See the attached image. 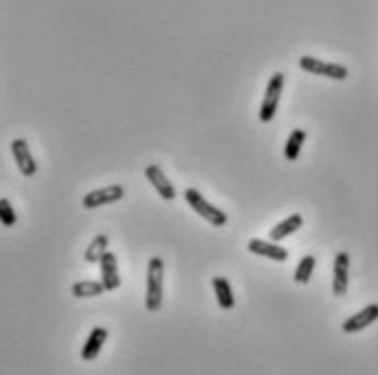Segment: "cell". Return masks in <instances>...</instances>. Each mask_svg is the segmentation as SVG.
Returning a JSON list of instances; mask_svg holds the SVG:
<instances>
[{"label":"cell","mask_w":378,"mask_h":375,"mask_svg":"<svg viewBox=\"0 0 378 375\" xmlns=\"http://www.w3.org/2000/svg\"><path fill=\"white\" fill-rule=\"evenodd\" d=\"M184 198H186V203H188L201 218L208 220L210 225H214V227H223V225L228 222V214L221 212L219 208H214L212 203H208L206 198L199 194V190L186 188V190H184Z\"/></svg>","instance_id":"cell-3"},{"label":"cell","mask_w":378,"mask_h":375,"mask_svg":"<svg viewBox=\"0 0 378 375\" xmlns=\"http://www.w3.org/2000/svg\"><path fill=\"white\" fill-rule=\"evenodd\" d=\"M307 142V131L304 129H293L287 144H285V157L287 162H297L299 153H302V146Z\"/></svg>","instance_id":"cell-16"},{"label":"cell","mask_w":378,"mask_h":375,"mask_svg":"<svg viewBox=\"0 0 378 375\" xmlns=\"http://www.w3.org/2000/svg\"><path fill=\"white\" fill-rule=\"evenodd\" d=\"M212 288L217 294V304L221 310H232L234 308V292L232 286L225 278H212Z\"/></svg>","instance_id":"cell-14"},{"label":"cell","mask_w":378,"mask_h":375,"mask_svg":"<svg viewBox=\"0 0 378 375\" xmlns=\"http://www.w3.org/2000/svg\"><path fill=\"white\" fill-rule=\"evenodd\" d=\"M348 284H350V256L345 251H341V254H337L335 264H333V294L345 297Z\"/></svg>","instance_id":"cell-7"},{"label":"cell","mask_w":378,"mask_h":375,"mask_svg":"<svg viewBox=\"0 0 378 375\" xmlns=\"http://www.w3.org/2000/svg\"><path fill=\"white\" fill-rule=\"evenodd\" d=\"M144 177L149 179L151 186L156 188V192L164 198V201H173V198H175V186L168 181V177L162 172L160 166L149 164V166L144 168Z\"/></svg>","instance_id":"cell-10"},{"label":"cell","mask_w":378,"mask_h":375,"mask_svg":"<svg viewBox=\"0 0 378 375\" xmlns=\"http://www.w3.org/2000/svg\"><path fill=\"white\" fill-rule=\"evenodd\" d=\"M105 340H108V330H105V328H94V330L90 332V336H88L84 349H81V360H86V362L94 360V358L101 354V349H103Z\"/></svg>","instance_id":"cell-12"},{"label":"cell","mask_w":378,"mask_h":375,"mask_svg":"<svg viewBox=\"0 0 378 375\" xmlns=\"http://www.w3.org/2000/svg\"><path fill=\"white\" fill-rule=\"evenodd\" d=\"M302 225H304V218H302V214H291V216L285 218L282 222L273 225L271 232H269V238H271L273 242H280V240L293 236V234L302 227Z\"/></svg>","instance_id":"cell-13"},{"label":"cell","mask_w":378,"mask_h":375,"mask_svg":"<svg viewBox=\"0 0 378 375\" xmlns=\"http://www.w3.org/2000/svg\"><path fill=\"white\" fill-rule=\"evenodd\" d=\"M101 268V282H103L105 290H116L120 286V273H118V260L112 251H105L103 258L98 260Z\"/></svg>","instance_id":"cell-11"},{"label":"cell","mask_w":378,"mask_h":375,"mask_svg":"<svg viewBox=\"0 0 378 375\" xmlns=\"http://www.w3.org/2000/svg\"><path fill=\"white\" fill-rule=\"evenodd\" d=\"M11 155L16 160V166L20 170L22 177H35V172H38V162L31 153V148H29V142L27 140H22V138H16L11 142Z\"/></svg>","instance_id":"cell-6"},{"label":"cell","mask_w":378,"mask_h":375,"mask_svg":"<svg viewBox=\"0 0 378 375\" xmlns=\"http://www.w3.org/2000/svg\"><path fill=\"white\" fill-rule=\"evenodd\" d=\"M108 246H110V236H108V234L94 236L92 242H90L88 249H86L84 260H86L88 264H98V260L103 258V254L108 251Z\"/></svg>","instance_id":"cell-15"},{"label":"cell","mask_w":378,"mask_h":375,"mask_svg":"<svg viewBox=\"0 0 378 375\" xmlns=\"http://www.w3.org/2000/svg\"><path fill=\"white\" fill-rule=\"evenodd\" d=\"M70 292H72V297H77V299H90V297H98V294H103V292H105V286H103V282L86 280V282H77V284H72Z\"/></svg>","instance_id":"cell-17"},{"label":"cell","mask_w":378,"mask_h":375,"mask_svg":"<svg viewBox=\"0 0 378 375\" xmlns=\"http://www.w3.org/2000/svg\"><path fill=\"white\" fill-rule=\"evenodd\" d=\"M315 264H317L315 256H304V258H302V260L297 262V266H295V275H293L295 284H309L311 278H313Z\"/></svg>","instance_id":"cell-18"},{"label":"cell","mask_w":378,"mask_h":375,"mask_svg":"<svg viewBox=\"0 0 378 375\" xmlns=\"http://www.w3.org/2000/svg\"><path fill=\"white\" fill-rule=\"evenodd\" d=\"M299 68L304 72L317 74V77H328V79H335V81H345L348 74H350V70L341 64H328V61H321V59L311 57V55L299 57Z\"/></svg>","instance_id":"cell-4"},{"label":"cell","mask_w":378,"mask_h":375,"mask_svg":"<svg viewBox=\"0 0 378 375\" xmlns=\"http://www.w3.org/2000/svg\"><path fill=\"white\" fill-rule=\"evenodd\" d=\"M122 196H125V188L114 184V186H105V188L88 192L81 198V206L86 210H96V208H103V206H110V203H118Z\"/></svg>","instance_id":"cell-5"},{"label":"cell","mask_w":378,"mask_h":375,"mask_svg":"<svg viewBox=\"0 0 378 375\" xmlns=\"http://www.w3.org/2000/svg\"><path fill=\"white\" fill-rule=\"evenodd\" d=\"M247 251L254 254V256H263L269 258L273 262H287L289 260V251L285 246H280L278 242H267V240H258V238H251L247 242Z\"/></svg>","instance_id":"cell-8"},{"label":"cell","mask_w":378,"mask_h":375,"mask_svg":"<svg viewBox=\"0 0 378 375\" xmlns=\"http://www.w3.org/2000/svg\"><path fill=\"white\" fill-rule=\"evenodd\" d=\"M282 90H285V74L282 72H273L271 79L267 83V90H265V98L260 103V109H258V118L260 122H271L275 112H278V105H280V96H282Z\"/></svg>","instance_id":"cell-2"},{"label":"cell","mask_w":378,"mask_h":375,"mask_svg":"<svg viewBox=\"0 0 378 375\" xmlns=\"http://www.w3.org/2000/svg\"><path fill=\"white\" fill-rule=\"evenodd\" d=\"M16 222H18V214H16L9 198L3 196L0 198V225H3V227H13Z\"/></svg>","instance_id":"cell-19"},{"label":"cell","mask_w":378,"mask_h":375,"mask_svg":"<svg viewBox=\"0 0 378 375\" xmlns=\"http://www.w3.org/2000/svg\"><path fill=\"white\" fill-rule=\"evenodd\" d=\"M374 321H378V304H370L361 312H357V314H352L350 319H345L343 325H341V330L345 334H357V332L365 330V328H370Z\"/></svg>","instance_id":"cell-9"},{"label":"cell","mask_w":378,"mask_h":375,"mask_svg":"<svg viewBox=\"0 0 378 375\" xmlns=\"http://www.w3.org/2000/svg\"><path fill=\"white\" fill-rule=\"evenodd\" d=\"M164 284V260L162 258H151L147 268V297H144V308L149 312H160L162 308V286Z\"/></svg>","instance_id":"cell-1"}]
</instances>
